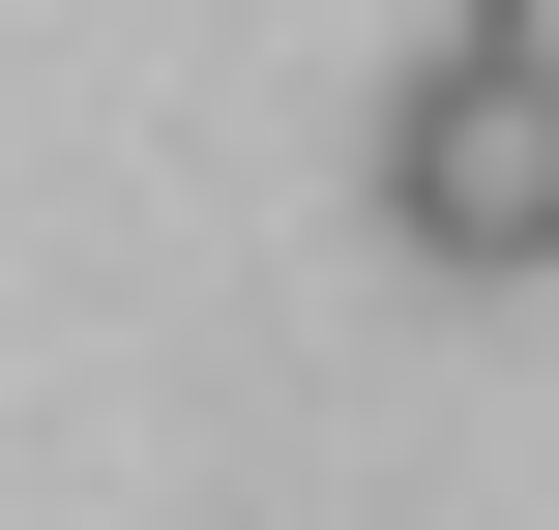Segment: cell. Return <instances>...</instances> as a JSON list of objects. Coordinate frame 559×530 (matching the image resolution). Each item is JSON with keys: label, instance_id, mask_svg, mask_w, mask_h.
Listing matches in <instances>:
<instances>
[{"label": "cell", "instance_id": "6da1fadb", "mask_svg": "<svg viewBox=\"0 0 559 530\" xmlns=\"http://www.w3.org/2000/svg\"><path fill=\"white\" fill-rule=\"evenodd\" d=\"M383 236H413L442 295H531V266H559V89L413 59V118H383Z\"/></svg>", "mask_w": 559, "mask_h": 530}, {"label": "cell", "instance_id": "7a4b0ae2", "mask_svg": "<svg viewBox=\"0 0 559 530\" xmlns=\"http://www.w3.org/2000/svg\"><path fill=\"white\" fill-rule=\"evenodd\" d=\"M472 59H501V89H559V0H472Z\"/></svg>", "mask_w": 559, "mask_h": 530}]
</instances>
